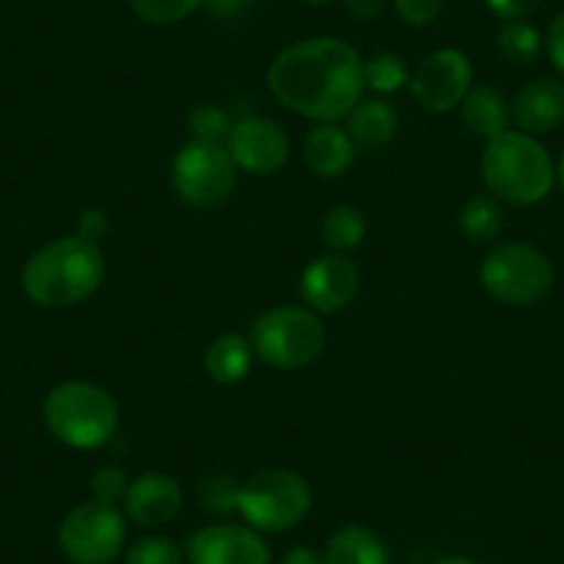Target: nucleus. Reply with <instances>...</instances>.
Listing matches in <instances>:
<instances>
[{"mask_svg":"<svg viewBox=\"0 0 564 564\" xmlns=\"http://www.w3.org/2000/svg\"><path fill=\"white\" fill-rule=\"evenodd\" d=\"M399 130V113L384 97L360 100L346 117V133L357 150H379L390 144Z\"/></svg>","mask_w":564,"mask_h":564,"instance_id":"obj_19","label":"nucleus"},{"mask_svg":"<svg viewBox=\"0 0 564 564\" xmlns=\"http://www.w3.org/2000/svg\"><path fill=\"white\" fill-rule=\"evenodd\" d=\"M485 3L501 23H509V20H525L534 14L542 0H485Z\"/></svg>","mask_w":564,"mask_h":564,"instance_id":"obj_32","label":"nucleus"},{"mask_svg":"<svg viewBox=\"0 0 564 564\" xmlns=\"http://www.w3.org/2000/svg\"><path fill=\"white\" fill-rule=\"evenodd\" d=\"M128 545V518L117 503L89 498L58 525V547L73 564H111Z\"/></svg>","mask_w":564,"mask_h":564,"instance_id":"obj_9","label":"nucleus"},{"mask_svg":"<svg viewBox=\"0 0 564 564\" xmlns=\"http://www.w3.org/2000/svg\"><path fill=\"white\" fill-rule=\"evenodd\" d=\"M346 14H351L360 23H368V20H379L388 9V0H344Z\"/></svg>","mask_w":564,"mask_h":564,"instance_id":"obj_34","label":"nucleus"},{"mask_svg":"<svg viewBox=\"0 0 564 564\" xmlns=\"http://www.w3.org/2000/svg\"><path fill=\"white\" fill-rule=\"evenodd\" d=\"M130 476L128 470L119 468V465H100V468L91 474V498L102 503H122L124 492H128Z\"/></svg>","mask_w":564,"mask_h":564,"instance_id":"obj_28","label":"nucleus"},{"mask_svg":"<svg viewBox=\"0 0 564 564\" xmlns=\"http://www.w3.org/2000/svg\"><path fill=\"white\" fill-rule=\"evenodd\" d=\"M42 421L62 446L75 452H100L117 437L119 404L100 384L69 379L45 395Z\"/></svg>","mask_w":564,"mask_h":564,"instance_id":"obj_4","label":"nucleus"},{"mask_svg":"<svg viewBox=\"0 0 564 564\" xmlns=\"http://www.w3.org/2000/svg\"><path fill=\"white\" fill-rule=\"evenodd\" d=\"M313 487L294 468H263L238 481L236 512L260 534L291 531L311 514Z\"/></svg>","mask_w":564,"mask_h":564,"instance_id":"obj_6","label":"nucleus"},{"mask_svg":"<svg viewBox=\"0 0 564 564\" xmlns=\"http://www.w3.org/2000/svg\"><path fill=\"white\" fill-rule=\"evenodd\" d=\"M360 269L349 254L324 252L305 265L300 276V296L318 316L346 311L360 294Z\"/></svg>","mask_w":564,"mask_h":564,"instance_id":"obj_12","label":"nucleus"},{"mask_svg":"<svg viewBox=\"0 0 564 564\" xmlns=\"http://www.w3.org/2000/svg\"><path fill=\"white\" fill-rule=\"evenodd\" d=\"M556 181H558V186L564 188V153H562V159H558V164H556Z\"/></svg>","mask_w":564,"mask_h":564,"instance_id":"obj_38","label":"nucleus"},{"mask_svg":"<svg viewBox=\"0 0 564 564\" xmlns=\"http://www.w3.org/2000/svg\"><path fill=\"white\" fill-rule=\"evenodd\" d=\"M410 67H406V62L399 53L382 51L371 58H362V84H366V89H371L373 95H395V91H401L404 86H410Z\"/></svg>","mask_w":564,"mask_h":564,"instance_id":"obj_24","label":"nucleus"},{"mask_svg":"<svg viewBox=\"0 0 564 564\" xmlns=\"http://www.w3.org/2000/svg\"><path fill=\"white\" fill-rule=\"evenodd\" d=\"M183 562H186L183 547L164 534L139 536V540L124 551V564H183Z\"/></svg>","mask_w":564,"mask_h":564,"instance_id":"obj_25","label":"nucleus"},{"mask_svg":"<svg viewBox=\"0 0 564 564\" xmlns=\"http://www.w3.org/2000/svg\"><path fill=\"white\" fill-rule=\"evenodd\" d=\"M393 12L410 29H430L443 12V0H393Z\"/></svg>","mask_w":564,"mask_h":564,"instance_id":"obj_30","label":"nucleus"},{"mask_svg":"<svg viewBox=\"0 0 564 564\" xmlns=\"http://www.w3.org/2000/svg\"><path fill=\"white\" fill-rule=\"evenodd\" d=\"M280 564H327V558H324V551H318V547L294 545L282 553Z\"/></svg>","mask_w":564,"mask_h":564,"instance_id":"obj_35","label":"nucleus"},{"mask_svg":"<svg viewBox=\"0 0 564 564\" xmlns=\"http://www.w3.org/2000/svg\"><path fill=\"white\" fill-rule=\"evenodd\" d=\"M512 122L529 135H545L564 122V84L556 78H531L518 89Z\"/></svg>","mask_w":564,"mask_h":564,"instance_id":"obj_15","label":"nucleus"},{"mask_svg":"<svg viewBox=\"0 0 564 564\" xmlns=\"http://www.w3.org/2000/svg\"><path fill=\"white\" fill-rule=\"evenodd\" d=\"M542 40L540 29L531 25L529 20H509L498 29L496 34V51L503 62L514 64V67H525V64L536 62V56L542 53Z\"/></svg>","mask_w":564,"mask_h":564,"instance_id":"obj_23","label":"nucleus"},{"mask_svg":"<svg viewBox=\"0 0 564 564\" xmlns=\"http://www.w3.org/2000/svg\"><path fill=\"white\" fill-rule=\"evenodd\" d=\"M545 51L553 69H558V73L564 75V12H558L556 18L551 20V25H547Z\"/></svg>","mask_w":564,"mask_h":564,"instance_id":"obj_33","label":"nucleus"},{"mask_svg":"<svg viewBox=\"0 0 564 564\" xmlns=\"http://www.w3.org/2000/svg\"><path fill=\"white\" fill-rule=\"evenodd\" d=\"M124 518L141 529H159L172 523L183 509V487L175 476L164 470H148L130 479L122 498Z\"/></svg>","mask_w":564,"mask_h":564,"instance_id":"obj_14","label":"nucleus"},{"mask_svg":"<svg viewBox=\"0 0 564 564\" xmlns=\"http://www.w3.org/2000/svg\"><path fill=\"white\" fill-rule=\"evenodd\" d=\"M327 564H390V547L382 534L362 523H346L327 540Z\"/></svg>","mask_w":564,"mask_h":564,"instance_id":"obj_18","label":"nucleus"},{"mask_svg":"<svg viewBox=\"0 0 564 564\" xmlns=\"http://www.w3.org/2000/svg\"><path fill=\"white\" fill-rule=\"evenodd\" d=\"M252 340L238 333H221L219 338L210 340L208 351H205V373L225 388L243 382L252 371Z\"/></svg>","mask_w":564,"mask_h":564,"instance_id":"obj_20","label":"nucleus"},{"mask_svg":"<svg viewBox=\"0 0 564 564\" xmlns=\"http://www.w3.org/2000/svg\"><path fill=\"white\" fill-rule=\"evenodd\" d=\"M479 172L487 194L514 208L542 203L556 186V164L545 144L512 128L485 141Z\"/></svg>","mask_w":564,"mask_h":564,"instance_id":"obj_3","label":"nucleus"},{"mask_svg":"<svg viewBox=\"0 0 564 564\" xmlns=\"http://www.w3.org/2000/svg\"><path fill=\"white\" fill-rule=\"evenodd\" d=\"M307 7H324V3H333V0H302Z\"/></svg>","mask_w":564,"mask_h":564,"instance_id":"obj_39","label":"nucleus"},{"mask_svg":"<svg viewBox=\"0 0 564 564\" xmlns=\"http://www.w3.org/2000/svg\"><path fill=\"white\" fill-rule=\"evenodd\" d=\"M355 159V141L340 122H318L302 144V161L322 181H335V177L346 175Z\"/></svg>","mask_w":564,"mask_h":564,"instance_id":"obj_16","label":"nucleus"},{"mask_svg":"<svg viewBox=\"0 0 564 564\" xmlns=\"http://www.w3.org/2000/svg\"><path fill=\"white\" fill-rule=\"evenodd\" d=\"M252 349L260 362L276 371H300L313 366L327 349V327L305 305H276L252 324Z\"/></svg>","mask_w":564,"mask_h":564,"instance_id":"obj_5","label":"nucleus"},{"mask_svg":"<svg viewBox=\"0 0 564 564\" xmlns=\"http://www.w3.org/2000/svg\"><path fill=\"white\" fill-rule=\"evenodd\" d=\"M172 188L186 205L210 210L225 205L238 186V166L225 144L188 139L172 159Z\"/></svg>","mask_w":564,"mask_h":564,"instance_id":"obj_8","label":"nucleus"},{"mask_svg":"<svg viewBox=\"0 0 564 564\" xmlns=\"http://www.w3.org/2000/svg\"><path fill=\"white\" fill-rule=\"evenodd\" d=\"M459 122L476 139H496L512 122V108L509 100L496 89V86H470L465 100L459 102Z\"/></svg>","mask_w":564,"mask_h":564,"instance_id":"obj_17","label":"nucleus"},{"mask_svg":"<svg viewBox=\"0 0 564 564\" xmlns=\"http://www.w3.org/2000/svg\"><path fill=\"white\" fill-rule=\"evenodd\" d=\"M269 91L280 106L313 122H340L366 95L362 56L338 36H311L269 64Z\"/></svg>","mask_w":564,"mask_h":564,"instance_id":"obj_1","label":"nucleus"},{"mask_svg":"<svg viewBox=\"0 0 564 564\" xmlns=\"http://www.w3.org/2000/svg\"><path fill=\"white\" fill-rule=\"evenodd\" d=\"M106 282V254L84 236L56 238L36 249L23 265V294L45 311H64L91 300Z\"/></svg>","mask_w":564,"mask_h":564,"instance_id":"obj_2","label":"nucleus"},{"mask_svg":"<svg viewBox=\"0 0 564 564\" xmlns=\"http://www.w3.org/2000/svg\"><path fill=\"white\" fill-rule=\"evenodd\" d=\"M457 221L468 241L492 243L503 232L507 214H503L501 199H496L492 194H474L463 203Z\"/></svg>","mask_w":564,"mask_h":564,"instance_id":"obj_22","label":"nucleus"},{"mask_svg":"<svg viewBox=\"0 0 564 564\" xmlns=\"http://www.w3.org/2000/svg\"><path fill=\"white\" fill-rule=\"evenodd\" d=\"M205 0H130L135 18L150 25H172L192 18Z\"/></svg>","mask_w":564,"mask_h":564,"instance_id":"obj_26","label":"nucleus"},{"mask_svg":"<svg viewBox=\"0 0 564 564\" xmlns=\"http://www.w3.org/2000/svg\"><path fill=\"white\" fill-rule=\"evenodd\" d=\"M435 564H476V562L468 556H446V558H437Z\"/></svg>","mask_w":564,"mask_h":564,"instance_id":"obj_37","label":"nucleus"},{"mask_svg":"<svg viewBox=\"0 0 564 564\" xmlns=\"http://www.w3.org/2000/svg\"><path fill=\"white\" fill-rule=\"evenodd\" d=\"M225 148L238 172L254 177L276 175L291 159L289 133L269 117H243L232 122Z\"/></svg>","mask_w":564,"mask_h":564,"instance_id":"obj_11","label":"nucleus"},{"mask_svg":"<svg viewBox=\"0 0 564 564\" xmlns=\"http://www.w3.org/2000/svg\"><path fill=\"white\" fill-rule=\"evenodd\" d=\"M236 496H238V481L225 474H216L203 481L199 487V501L210 512H236Z\"/></svg>","mask_w":564,"mask_h":564,"instance_id":"obj_29","label":"nucleus"},{"mask_svg":"<svg viewBox=\"0 0 564 564\" xmlns=\"http://www.w3.org/2000/svg\"><path fill=\"white\" fill-rule=\"evenodd\" d=\"M249 7H252V0H205V9L219 20L236 18V14L247 12Z\"/></svg>","mask_w":564,"mask_h":564,"instance_id":"obj_36","label":"nucleus"},{"mask_svg":"<svg viewBox=\"0 0 564 564\" xmlns=\"http://www.w3.org/2000/svg\"><path fill=\"white\" fill-rule=\"evenodd\" d=\"M111 230V216L106 208H86L78 214V236H84L86 241L100 243L102 238Z\"/></svg>","mask_w":564,"mask_h":564,"instance_id":"obj_31","label":"nucleus"},{"mask_svg":"<svg viewBox=\"0 0 564 564\" xmlns=\"http://www.w3.org/2000/svg\"><path fill=\"white\" fill-rule=\"evenodd\" d=\"M188 564H271V547L252 525H203L186 540Z\"/></svg>","mask_w":564,"mask_h":564,"instance_id":"obj_13","label":"nucleus"},{"mask_svg":"<svg viewBox=\"0 0 564 564\" xmlns=\"http://www.w3.org/2000/svg\"><path fill=\"white\" fill-rule=\"evenodd\" d=\"M232 128V119L219 106H197L188 113V135L194 141H208V144H225L227 133Z\"/></svg>","mask_w":564,"mask_h":564,"instance_id":"obj_27","label":"nucleus"},{"mask_svg":"<svg viewBox=\"0 0 564 564\" xmlns=\"http://www.w3.org/2000/svg\"><path fill=\"white\" fill-rule=\"evenodd\" d=\"M479 282L492 300L512 307H529L551 294L556 269L542 249L523 241H503L496 243L481 260Z\"/></svg>","mask_w":564,"mask_h":564,"instance_id":"obj_7","label":"nucleus"},{"mask_svg":"<svg viewBox=\"0 0 564 564\" xmlns=\"http://www.w3.org/2000/svg\"><path fill=\"white\" fill-rule=\"evenodd\" d=\"M318 236H322L327 252L349 254L366 241L368 236V219L360 208L355 205H335L322 216L318 225Z\"/></svg>","mask_w":564,"mask_h":564,"instance_id":"obj_21","label":"nucleus"},{"mask_svg":"<svg viewBox=\"0 0 564 564\" xmlns=\"http://www.w3.org/2000/svg\"><path fill=\"white\" fill-rule=\"evenodd\" d=\"M474 86V64L457 47H437L423 56L410 78V95L423 111L448 113L459 108Z\"/></svg>","mask_w":564,"mask_h":564,"instance_id":"obj_10","label":"nucleus"}]
</instances>
